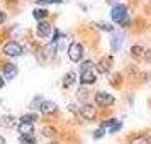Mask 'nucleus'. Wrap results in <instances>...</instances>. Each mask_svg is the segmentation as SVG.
<instances>
[{"label": "nucleus", "mask_w": 151, "mask_h": 144, "mask_svg": "<svg viewBox=\"0 0 151 144\" xmlns=\"http://www.w3.org/2000/svg\"><path fill=\"white\" fill-rule=\"evenodd\" d=\"M112 21L117 22V24H122V26H127L129 24V19H127V7L122 5V4H117L112 7Z\"/></svg>", "instance_id": "f257e3e1"}, {"label": "nucleus", "mask_w": 151, "mask_h": 144, "mask_svg": "<svg viewBox=\"0 0 151 144\" xmlns=\"http://www.w3.org/2000/svg\"><path fill=\"white\" fill-rule=\"evenodd\" d=\"M2 53L5 56H9V58H17V56H21L22 53H24V48H22L17 41H9L7 44L4 46Z\"/></svg>", "instance_id": "f03ea898"}, {"label": "nucleus", "mask_w": 151, "mask_h": 144, "mask_svg": "<svg viewBox=\"0 0 151 144\" xmlns=\"http://www.w3.org/2000/svg\"><path fill=\"white\" fill-rule=\"evenodd\" d=\"M83 54H85V53H83V46L80 44V42H71V44H70V48H68V58L73 63L82 61Z\"/></svg>", "instance_id": "7ed1b4c3"}, {"label": "nucleus", "mask_w": 151, "mask_h": 144, "mask_svg": "<svg viewBox=\"0 0 151 144\" xmlns=\"http://www.w3.org/2000/svg\"><path fill=\"white\" fill-rule=\"evenodd\" d=\"M95 103L100 107H109L114 103V97L107 92H97L95 93Z\"/></svg>", "instance_id": "20e7f679"}, {"label": "nucleus", "mask_w": 151, "mask_h": 144, "mask_svg": "<svg viewBox=\"0 0 151 144\" xmlns=\"http://www.w3.org/2000/svg\"><path fill=\"white\" fill-rule=\"evenodd\" d=\"M80 115H82L85 120H95L97 109L93 105H90V103H83L82 107H80Z\"/></svg>", "instance_id": "39448f33"}, {"label": "nucleus", "mask_w": 151, "mask_h": 144, "mask_svg": "<svg viewBox=\"0 0 151 144\" xmlns=\"http://www.w3.org/2000/svg\"><path fill=\"white\" fill-rule=\"evenodd\" d=\"M97 82V73L95 69H85V71H80V83L82 85H93Z\"/></svg>", "instance_id": "423d86ee"}, {"label": "nucleus", "mask_w": 151, "mask_h": 144, "mask_svg": "<svg viewBox=\"0 0 151 144\" xmlns=\"http://www.w3.org/2000/svg\"><path fill=\"white\" fill-rule=\"evenodd\" d=\"M17 73H19V69H17V66H15L14 63H5L2 66V75H4L5 80H14L15 76H17Z\"/></svg>", "instance_id": "0eeeda50"}, {"label": "nucleus", "mask_w": 151, "mask_h": 144, "mask_svg": "<svg viewBox=\"0 0 151 144\" xmlns=\"http://www.w3.org/2000/svg\"><path fill=\"white\" fill-rule=\"evenodd\" d=\"M36 31H37V34L41 36V37H49L53 29H51V24H48L46 21H39V22H37Z\"/></svg>", "instance_id": "6e6552de"}, {"label": "nucleus", "mask_w": 151, "mask_h": 144, "mask_svg": "<svg viewBox=\"0 0 151 144\" xmlns=\"http://www.w3.org/2000/svg\"><path fill=\"white\" fill-rule=\"evenodd\" d=\"M17 129L21 136H34V124L31 122H19Z\"/></svg>", "instance_id": "1a4fd4ad"}, {"label": "nucleus", "mask_w": 151, "mask_h": 144, "mask_svg": "<svg viewBox=\"0 0 151 144\" xmlns=\"http://www.w3.org/2000/svg\"><path fill=\"white\" fill-rule=\"evenodd\" d=\"M39 110H41V114H44V115H49V114H55L56 110V103L55 102H49V100H42L41 107H39Z\"/></svg>", "instance_id": "9d476101"}, {"label": "nucleus", "mask_w": 151, "mask_h": 144, "mask_svg": "<svg viewBox=\"0 0 151 144\" xmlns=\"http://www.w3.org/2000/svg\"><path fill=\"white\" fill-rule=\"evenodd\" d=\"M131 58L136 59V61H139L141 58H144V49L141 48V46H132V48H131Z\"/></svg>", "instance_id": "9b49d317"}, {"label": "nucleus", "mask_w": 151, "mask_h": 144, "mask_svg": "<svg viewBox=\"0 0 151 144\" xmlns=\"http://www.w3.org/2000/svg\"><path fill=\"white\" fill-rule=\"evenodd\" d=\"M110 64H112V58L110 56H105V58H102V61L99 63V69L102 73H107L110 69Z\"/></svg>", "instance_id": "f8f14e48"}, {"label": "nucleus", "mask_w": 151, "mask_h": 144, "mask_svg": "<svg viewBox=\"0 0 151 144\" xmlns=\"http://www.w3.org/2000/svg\"><path fill=\"white\" fill-rule=\"evenodd\" d=\"M32 15H34V19H36L37 22H39V21H44V19L48 17V10H46V9H34Z\"/></svg>", "instance_id": "ddd939ff"}, {"label": "nucleus", "mask_w": 151, "mask_h": 144, "mask_svg": "<svg viewBox=\"0 0 151 144\" xmlns=\"http://www.w3.org/2000/svg\"><path fill=\"white\" fill-rule=\"evenodd\" d=\"M0 125H5V127H10V129H12V127H14L15 125V119L12 115L10 117H2V119H0Z\"/></svg>", "instance_id": "4468645a"}, {"label": "nucleus", "mask_w": 151, "mask_h": 144, "mask_svg": "<svg viewBox=\"0 0 151 144\" xmlns=\"http://www.w3.org/2000/svg\"><path fill=\"white\" fill-rule=\"evenodd\" d=\"M36 120H37V115L36 114H27V115H22L19 119V122H31V124H34Z\"/></svg>", "instance_id": "2eb2a0df"}, {"label": "nucleus", "mask_w": 151, "mask_h": 144, "mask_svg": "<svg viewBox=\"0 0 151 144\" xmlns=\"http://www.w3.org/2000/svg\"><path fill=\"white\" fill-rule=\"evenodd\" d=\"M21 144H37V141L34 139V136H21L19 137Z\"/></svg>", "instance_id": "dca6fc26"}, {"label": "nucleus", "mask_w": 151, "mask_h": 144, "mask_svg": "<svg viewBox=\"0 0 151 144\" xmlns=\"http://www.w3.org/2000/svg\"><path fill=\"white\" fill-rule=\"evenodd\" d=\"M73 82H75V73H71V71H70L68 75L65 76L63 85H65V87H71V85H73Z\"/></svg>", "instance_id": "f3484780"}, {"label": "nucleus", "mask_w": 151, "mask_h": 144, "mask_svg": "<svg viewBox=\"0 0 151 144\" xmlns=\"http://www.w3.org/2000/svg\"><path fill=\"white\" fill-rule=\"evenodd\" d=\"M42 136L55 137L56 136V129H55V127H44V129H42Z\"/></svg>", "instance_id": "a211bd4d"}, {"label": "nucleus", "mask_w": 151, "mask_h": 144, "mask_svg": "<svg viewBox=\"0 0 151 144\" xmlns=\"http://www.w3.org/2000/svg\"><path fill=\"white\" fill-rule=\"evenodd\" d=\"M41 103H42V98H41V97H36L34 100L31 102L29 107H31V109H39V107H41Z\"/></svg>", "instance_id": "6ab92c4d"}, {"label": "nucleus", "mask_w": 151, "mask_h": 144, "mask_svg": "<svg viewBox=\"0 0 151 144\" xmlns=\"http://www.w3.org/2000/svg\"><path fill=\"white\" fill-rule=\"evenodd\" d=\"M93 66H95V64H93V61H83V63H82V66H80V71H85V69H92Z\"/></svg>", "instance_id": "aec40b11"}, {"label": "nucleus", "mask_w": 151, "mask_h": 144, "mask_svg": "<svg viewBox=\"0 0 151 144\" xmlns=\"http://www.w3.org/2000/svg\"><path fill=\"white\" fill-rule=\"evenodd\" d=\"M104 134H105V127H100L93 132V139H100V137H104Z\"/></svg>", "instance_id": "412c9836"}, {"label": "nucleus", "mask_w": 151, "mask_h": 144, "mask_svg": "<svg viewBox=\"0 0 151 144\" xmlns=\"http://www.w3.org/2000/svg\"><path fill=\"white\" fill-rule=\"evenodd\" d=\"M63 0H37V5H46V4H61Z\"/></svg>", "instance_id": "4be33fe9"}, {"label": "nucleus", "mask_w": 151, "mask_h": 144, "mask_svg": "<svg viewBox=\"0 0 151 144\" xmlns=\"http://www.w3.org/2000/svg\"><path fill=\"white\" fill-rule=\"evenodd\" d=\"M144 59L148 63H151V48H148L146 51H144Z\"/></svg>", "instance_id": "5701e85b"}, {"label": "nucleus", "mask_w": 151, "mask_h": 144, "mask_svg": "<svg viewBox=\"0 0 151 144\" xmlns=\"http://www.w3.org/2000/svg\"><path fill=\"white\" fill-rule=\"evenodd\" d=\"M5 21H7V14L4 10H0V24H4Z\"/></svg>", "instance_id": "b1692460"}, {"label": "nucleus", "mask_w": 151, "mask_h": 144, "mask_svg": "<svg viewBox=\"0 0 151 144\" xmlns=\"http://www.w3.org/2000/svg\"><path fill=\"white\" fill-rule=\"evenodd\" d=\"M99 26H100V29H104V31H112V26H107V24H99Z\"/></svg>", "instance_id": "393cba45"}, {"label": "nucleus", "mask_w": 151, "mask_h": 144, "mask_svg": "<svg viewBox=\"0 0 151 144\" xmlns=\"http://www.w3.org/2000/svg\"><path fill=\"white\" fill-rule=\"evenodd\" d=\"M4 85H5V78L4 75H0V88H4Z\"/></svg>", "instance_id": "a878e982"}, {"label": "nucleus", "mask_w": 151, "mask_h": 144, "mask_svg": "<svg viewBox=\"0 0 151 144\" xmlns=\"http://www.w3.org/2000/svg\"><path fill=\"white\" fill-rule=\"evenodd\" d=\"M0 144H7V141H5V139H4L2 136H0Z\"/></svg>", "instance_id": "bb28decb"}, {"label": "nucleus", "mask_w": 151, "mask_h": 144, "mask_svg": "<svg viewBox=\"0 0 151 144\" xmlns=\"http://www.w3.org/2000/svg\"><path fill=\"white\" fill-rule=\"evenodd\" d=\"M105 2H107V4H114V2H116V0H105Z\"/></svg>", "instance_id": "cd10ccee"}]
</instances>
